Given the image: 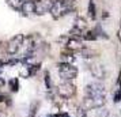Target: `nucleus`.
Returning a JSON list of instances; mask_svg holds the SVG:
<instances>
[{
    "mask_svg": "<svg viewBox=\"0 0 121 117\" xmlns=\"http://www.w3.org/2000/svg\"><path fill=\"white\" fill-rule=\"evenodd\" d=\"M57 95L63 98V100H71L76 95V86L72 83V82H67V80H63L59 86H57V90H56Z\"/></svg>",
    "mask_w": 121,
    "mask_h": 117,
    "instance_id": "2",
    "label": "nucleus"
},
{
    "mask_svg": "<svg viewBox=\"0 0 121 117\" xmlns=\"http://www.w3.org/2000/svg\"><path fill=\"white\" fill-rule=\"evenodd\" d=\"M73 27L78 29L79 31L84 33V31L87 30V21L83 17H76L75 18V22H73Z\"/></svg>",
    "mask_w": 121,
    "mask_h": 117,
    "instance_id": "11",
    "label": "nucleus"
},
{
    "mask_svg": "<svg viewBox=\"0 0 121 117\" xmlns=\"http://www.w3.org/2000/svg\"><path fill=\"white\" fill-rule=\"evenodd\" d=\"M59 75L63 80L67 82H72L73 79L78 76V68L73 64H68V63H60L59 64Z\"/></svg>",
    "mask_w": 121,
    "mask_h": 117,
    "instance_id": "4",
    "label": "nucleus"
},
{
    "mask_svg": "<svg viewBox=\"0 0 121 117\" xmlns=\"http://www.w3.org/2000/svg\"><path fill=\"white\" fill-rule=\"evenodd\" d=\"M8 84H10V89H11L12 91H18V89H19V82H18L17 78H12Z\"/></svg>",
    "mask_w": 121,
    "mask_h": 117,
    "instance_id": "17",
    "label": "nucleus"
},
{
    "mask_svg": "<svg viewBox=\"0 0 121 117\" xmlns=\"http://www.w3.org/2000/svg\"><path fill=\"white\" fill-rule=\"evenodd\" d=\"M23 1H25V0H6L7 4L11 7L12 10H15V11H19V10H21Z\"/></svg>",
    "mask_w": 121,
    "mask_h": 117,
    "instance_id": "14",
    "label": "nucleus"
},
{
    "mask_svg": "<svg viewBox=\"0 0 121 117\" xmlns=\"http://www.w3.org/2000/svg\"><path fill=\"white\" fill-rule=\"evenodd\" d=\"M6 100H7V97L3 94V93H1V90H0V102H4Z\"/></svg>",
    "mask_w": 121,
    "mask_h": 117,
    "instance_id": "21",
    "label": "nucleus"
},
{
    "mask_svg": "<svg viewBox=\"0 0 121 117\" xmlns=\"http://www.w3.org/2000/svg\"><path fill=\"white\" fill-rule=\"evenodd\" d=\"M4 84H6V82H4V79H3V78H0V89H1V87H3Z\"/></svg>",
    "mask_w": 121,
    "mask_h": 117,
    "instance_id": "22",
    "label": "nucleus"
},
{
    "mask_svg": "<svg viewBox=\"0 0 121 117\" xmlns=\"http://www.w3.org/2000/svg\"><path fill=\"white\" fill-rule=\"evenodd\" d=\"M67 50H69L72 53H76V52H80V50L84 48L83 42L80 41V38H73V37H68L64 44Z\"/></svg>",
    "mask_w": 121,
    "mask_h": 117,
    "instance_id": "8",
    "label": "nucleus"
},
{
    "mask_svg": "<svg viewBox=\"0 0 121 117\" xmlns=\"http://www.w3.org/2000/svg\"><path fill=\"white\" fill-rule=\"evenodd\" d=\"M88 69H90V72H91V75H93L94 78L99 79V80H102V79L106 78V69L99 63H90Z\"/></svg>",
    "mask_w": 121,
    "mask_h": 117,
    "instance_id": "9",
    "label": "nucleus"
},
{
    "mask_svg": "<svg viewBox=\"0 0 121 117\" xmlns=\"http://www.w3.org/2000/svg\"><path fill=\"white\" fill-rule=\"evenodd\" d=\"M105 97H84L83 100V110H93L99 109L105 105Z\"/></svg>",
    "mask_w": 121,
    "mask_h": 117,
    "instance_id": "5",
    "label": "nucleus"
},
{
    "mask_svg": "<svg viewBox=\"0 0 121 117\" xmlns=\"http://www.w3.org/2000/svg\"><path fill=\"white\" fill-rule=\"evenodd\" d=\"M19 12L23 17H31L34 14V0H25Z\"/></svg>",
    "mask_w": 121,
    "mask_h": 117,
    "instance_id": "10",
    "label": "nucleus"
},
{
    "mask_svg": "<svg viewBox=\"0 0 121 117\" xmlns=\"http://www.w3.org/2000/svg\"><path fill=\"white\" fill-rule=\"evenodd\" d=\"M80 53H82V56L84 59H91V57H95V56L98 55L94 49H90V48H83L80 50Z\"/></svg>",
    "mask_w": 121,
    "mask_h": 117,
    "instance_id": "15",
    "label": "nucleus"
},
{
    "mask_svg": "<svg viewBox=\"0 0 121 117\" xmlns=\"http://www.w3.org/2000/svg\"><path fill=\"white\" fill-rule=\"evenodd\" d=\"M84 97H105V87L101 83H90L84 89Z\"/></svg>",
    "mask_w": 121,
    "mask_h": 117,
    "instance_id": "6",
    "label": "nucleus"
},
{
    "mask_svg": "<svg viewBox=\"0 0 121 117\" xmlns=\"http://www.w3.org/2000/svg\"><path fill=\"white\" fill-rule=\"evenodd\" d=\"M82 38L86 39V41H95L98 37H97V34H95V31H94V30H86V31L83 33Z\"/></svg>",
    "mask_w": 121,
    "mask_h": 117,
    "instance_id": "16",
    "label": "nucleus"
},
{
    "mask_svg": "<svg viewBox=\"0 0 121 117\" xmlns=\"http://www.w3.org/2000/svg\"><path fill=\"white\" fill-rule=\"evenodd\" d=\"M1 67H4V61H3V60H0V68Z\"/></svg>",
    "mask_w": 121,
    "mask_h": 117,
    "instance_id": "25",
    "label": "nucleus"
},
{
    "mask_svg": "<svg viewBox=\"0 0 121 117\" xmlns=\"http://www.w3.org/2000/svg\"><path fill=\"white\" fill-rule=\"evenodd\" d=\"M0 44H1V41H0Z\"/></svg>",
    "mask_w": 121,
    "mask_h": 117,
    "instance_id": "27",
    "label": "nucleus"
},
{
    "mask_svg": "<svg viewBox=\"0 0 121 117\" xmlns=\"http://www.w3.org/2000/svg\"><path fill=\"white\" fill-rule=\"evenodd\" d=\"M75 8H76L75 0H53L49 12L53 19H61L69 12L75 11Z\"/></svg>",
    "mask_w": 121,
    "mask_h": 117,
    "instance_id": "1",
    "label": "nucleus"
},
{
    "mask_svg": "<svg viewBox=\"0 0 121 117\" xmlns=\"http://www.w3.org/2000/svg\"><path fill=\"white\" fill-rule=\"evenodd\" d=\"M53 117H69V116H68L67 112H59V113H56Z\"/></svg>",
    "mask_w": 121,
    "mask_h": 117,
    "instance_id": "20",
    "label": "nucleus"
},
{
    "mask_svg": "<svg viewBox=\"0 0 121 117\" xmlns=\"http://www.w3.org/2000/svg\"><path fill=\"white\" fill-rule=\"evenodd\" d=\"M75 61V56L72 52L69 50H64V52H61V63H68V64H73Z\"/></svg>",
    "mask_w": 121,
    "mask_h": 117,
    "instance_id": "12",
    "label": "nucleus"
},
{
    "mask_svg": "<svg viewBox=\"0 0 121 117\" xmlns=\"http://www.w3.org/2000/svg\"><path fill=\"white\" fill-rule=\"evenodd\" d=\"M0 117H7V114L4 113V112H1V110H0Z\"/></svg>",
    "mask_w": 121,
    "mask_h": 117,
    "instance_id": "24",
    "label": "nucleus"
},
{
    "mask_svg": "<svg viewBox=\"0 0 121 117\" xmlns=\"http://www.w3.org/2000/svg\"><path fill=\"white\" fill-rule=\"evenodd\" d=\"M45 84H46V89L48 90H52V82H50L49 72H45Z\"/></svg>",
    "mask_w": 121,
    "mask_h": 117,
    "instance_id": "18",
    "label": "nucleus"
},
{
    "mask_svg": "<svg viewBox=\"0 0 121 117\" xmlns=\"http://www.w3.org/2000/svg\"><path fill=\"white\" fill-rule=\"evenodd\" d=\"M87 12H88V17L91 18L93 21H95V18H97V7H95V1L94 0H88Z\"/></svg>",
    "mask_w": 121,
    "mask_h": 117,
    "instance_id": "13",
    "label": "nucleus"
},
{
    "mask_svg": "<svg viewBox=\"0 0 121 117\" xmlns=\"http://www.w3.org/2000/svg\"><path fill=\"white\" fill-rule=\"evenodd\" d=\"M117 37H118V39H120V42H121V27L118 29V31H117Z\"/></svg>",
    "mask_w": 121,
    "mask_h": 117,
    "instance_id": "23",
    "label": "nucleus"
},
{
    "mask_svg": "<svg viewBox=\"0 0 121 117\" xmlns=\"http://www.w3.org/2000/svg\"><path fill=\"white\" fill-rule=\"evenodd\" d=\"M37 108H38V104H34V106L31 105V108H30V114H29V117H33L35 113H37Z\"/></svg>",
    "mask_w": 121,
    "mask_h": 117,
    "instance_id": "19",
    "label": "nucleus"
},
{
    "mask_svg": "<svg viewBox=\"0 0 121 117\" xmlns=\"http://www.w3.org/2000/svg\"><path fill=\"white\" fill-rule=\"evenodd\" d=\"M53 0H34V14L35 15H45L50 11Z\"/></svg>",
    "mask_w": 121,
    "mask_h": 117,
    "instance_id": "7",
    "label": "nucleus"
},
{
    "mask_svg": "<svg viewBox=\"0 0 121 117\" xmlns=\"http://www.w3.org/2000/svg\"><path fill=\"white\" fill-rule=\"evenodd\" d=\"M120 25H121V18H120Z\"/></svg>",
    "mask_w": 121,
    "mask_h": 117,
    "instance_id": "26",
    "label": "nucleus"
},
{
    "mask_svg": "<svg viewBox=\"0 0 121 117\" xmlns=\"http://www.w3.org/2000/svg\"><path fill=\"white\" fill-rule=\"evenodd\" d=\"M23 41H25V35L23 34H17V35H14L6 45V53L8 56H15L18 55L21 49H22L23 46Z\"/></svg>",
    "mask_w": 121,
    "mask_h": 117,
    "instance_id": "3",
    "label": "nucleus"
}]
</instances>
